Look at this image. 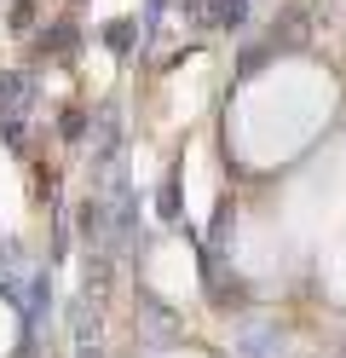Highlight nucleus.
Returning <instances> with one entry per match:
<instances>
[{
	"instance_id": "obj_8",
	"label": "nucleus",
	"mask_w": 346,
	"mask_h": 358,
	"mask_svg": "<svg viewBox=\"0 0 346 358\" xmlns=\"http://www.w3.org/2000/svg\"><path fill=\"white\" fill-rule=\"evenodd\" d=\"M81 133H87V116H81V110H75V116H64V139H81Z\"/></svg>"
},
{
	"instance_id": "obj_2",
	"label": "nucleus",
	"mask_w": 346,
	"mask_h": 358,
	"mask_svg": "<svg viewBox=\"0 0 346 358\" xmlns=\"http://www.w3.org/2000/svg\"><path fill=\"white\" fill-rule=\"evenodd\" d=\"M35 93V81L29 76H0V110H23Z\"/></svg>"
},
{
	"instance_id": "obj_5",
	"label": "nucleus",
	"mask_w": 346,
	"mask_h": 358,
	"mask_svg": "<svg viewBox=\"0 0 346 358\" xmlns=\"http://www.w3.org/2000/svg\"><path fill=\"white\" fill-rule=\"evenodd\" d=\"M69 47H75V29H52L41 41V52H69Z\"/></svg>"
},
{
	"instance_id": "obj_1",
	"label": "nucleus",
	"mask_w": 346,
	"mask_h": 358,
	"mask_svg": "<svg viewBox=\"0 0 346 358\" xmlns=\"http://www.w3.org/2000/svg\"><path fill=\"white\" fill-rule=\"evenodd\" d=\"M202 17L214 29H243L248 24V0H202Z\"/></svg>"
},
{
	"instance_id": "obj_4",
	"label": "nucleus",
	"mask_w": 346,
	"mask_h": 358,
	"mask_svg": "<svg viewBox=\"0 0 346 358\" xmlns=\"http://www.w3.org/2000/svg\"><path fill=\"white\" fill-rule=\"evenodd\" d=\"M266 52H271V47H248V52L237 58V76H260V70H266Z\"/></svg>"
},
{
	"instance_id": "obj_7",
	"label": "nucleus",
	"mask_w": 346,
	"mask_h": 358,
	"mask_svg": "<svg viewBox=\"0 0 346 358\" xmlns=\"http://www.w3.org/2000/svg\"><path fill=\"white\" fill-rule=\"evenodd\" d=\"M161 214H179V185H173V179L161 185Z\"/></svg>"
},
{
	"instance_id": "obj_3",
	"label": "nucleus",
	"mask_w": 346,
	"mask_h": 358,
	"mask_svg": "<svg viewBox=\"0 0 346 358\" xmlns=\"http://www.w3.org/2000/svg\"><path fill=\"white\" fill-rule=\"evenodd\" d=\"M81 231L87 243H104V203H81Z\"/></svg>"
},
{
	"instance_id": "obj_6",
	"label": "nucleus",
	"mask_w": 346,
	"mask_h": 358,
	"mask_svg": "<svg viewBox=\"0 0 346 358\" xmlns=\"http://www.w3.org/2000/svg\"><path fill=\"white\" fill-rule=\"evenodd\" d=\"M110 47L127 52V47H133V24H115V29H110Z\"/></svg>"
}]
</instances>
